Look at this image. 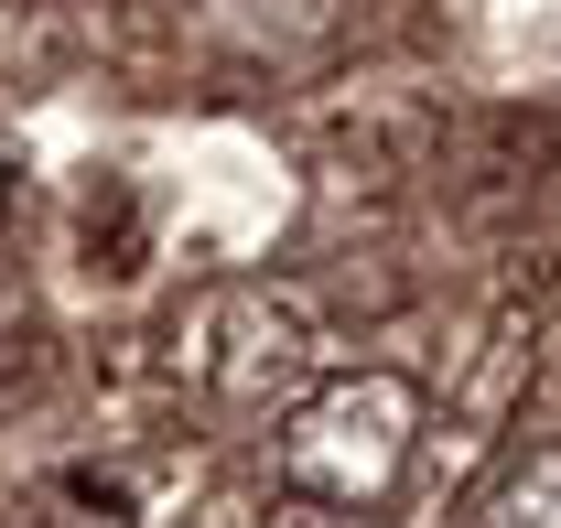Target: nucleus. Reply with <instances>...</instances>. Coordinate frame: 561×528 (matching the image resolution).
<instances>
[{
    "instance_id": "f257e3e1",
    "label": "nucleus",
    "mask_w": 561,
    "mask_h": 528,
    "mask_svg": "<svg viewBox=\"0 0 561 528\" xmlns=\"http://www.w3.org/2000/svg\"><path fill=\"white\" fill-rule=\"evenodd\" d=\"M411 443H421V389L400 367H356L280 410L271 485L313 518H378L411 474Z\"/></svg>"
},
{
    "instance_id": "f03ea898",
    "label": "nucleus",
    "mask_w": 561,
    "mask_h": 528,
    "mask_svg": "<svg viewBox=\"0 0 561 528\" xmlns=\"http://www.w3.org/2000/svg\"><path fill=\"white\" fill-rule=\"evenodd\" d=\"M173 378L216 410H271L313 378V302L280 280H216L173 313Z\"/></svg>"
},
{
    "instance_id": "7ed1b4c3",
    "label": "nucleus",
    "mask_w": 561,
    "mask_h": 528,
    "mask_svg": "<svg viewBox=\"0 0 561 528\" xmlns=\"http://www.w3.org/2000/svg\"><path fill=\"white\" fill-rule=\"evenodd\" d=\"M476 528H561V432L496 454V474L476 485Z\"/></svg>"
},
{
    "instance_id": "20e7f679",
    "label": "nucleus",
    "mask_w": 561,
    "mask_h": 528,
    "mask_svg": "<svg viewBox=\"0 0 561 528\" xmlns=\"http://www.w3.org/2000/svg\"><path fill=\"white\" fill-rule=\"evenodd\" d=\"M33 528H140V518L119 507V496H98V485H66V496H55Z\"/></svg>"
},
{
    "instance_id": "39448f33",
    "label": "nucleus",
    "mask_w": 561,
    "mask_h": 528,
    "mask_svg": "<svg viewBox=\"0 0 561 528\" xmlns=\"http://www.w3.org/2000/svg\"><path fill=\"white\" fill-rule=\"evenodd\" d=\"M0 227H11V173H0Z\"/></svg>"
}]
</instances>
